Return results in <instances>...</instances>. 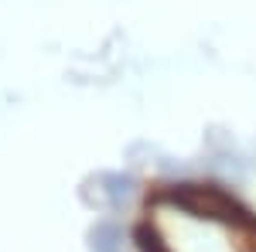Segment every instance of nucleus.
I'll return each instance as SVG.
<instances>
[{"instance_id": "obj_2", "label": "nucleus", "mask_w": 256, "mask_h": 252, "mask_svg": "<svg viewBox=\"0 0 256 252\" xmlns=\"http://www.w3.org/2000/svg\"><path fill=\"white\" fill-rule=\"evenodd\" d=\"M92 246H96L99 252H113L116 249V229H110V225H106V229H96V232H92Z\"/></svg>"}, {"instance_id": "obj_3", "label": "nucleus", "mask_w": 256, "mask_h": 252, "mask_svg": "<svg viewBox=\"0 0 256 252\" xmlns=\"http://www.w3.org/2000/svg\"><path fill=\"white\" fill-rule=\"evenodd\" d=\"M102 181L110 184L106 191L113 194V198H126V194L134 191V181H130V177H120V174H113V177H102Z\"/></svg>"}, {"instance_id": "obj_1", "label": "nucleus", "mask_w": 256, "mask_h": 252, "mask_svg": "<svg viewBox=\"0 0 256 252\" xmlns=\"http://www.w3.org/2000/svg\"><path fill=\"white\" fill-rule=\"evenodd\" d=\"M168 198L181 205V208H188V212L202 215V218H222V222H229V225H242V229H256V222L250 218V212L236 205L229 194L216 188V184H178L168 191Z\"/></svg>"}]
</instances>
